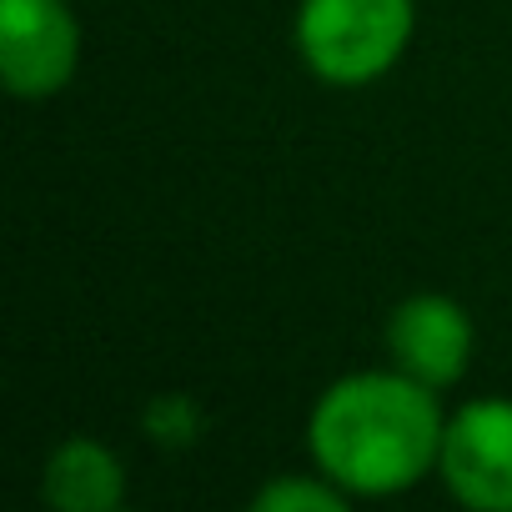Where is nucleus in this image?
I'll list each match as a JSON object with an SVG mask.
<instances>
[{"instance_id": "obj_7", "label": "nucleus", "mask_w": 512, "mask_h": 512, "mask_svg": "<svg viewBox=\"0 0 512 512\" xmlns=\"http://www.w3.org/2000/svg\"><path fill=\"white\" fill-rule=\"evenodd\" d=\"M332 482V477H327ZM312 477H282L256 497V512H342V492Z\"/></svg>"}, {"instance_id": "obj_8", "label": "nucleus", "mask_w": 512, "mask_h": 512, "mask_svg": "<svg viewBox=\"0 0 512 512\" xmlns=\"http://www.w3.org/2000/svg\"><path fill=\"white\" fill-rule=\"evenodd\" d=\"M146 432H151L156 442H166V447H186L191 432H196V407H191L186 397H161V402H151V412H146Z\"/></svg>"}, {"instance_id": "obj_5", "label": "nucleus", "mask_w": 512, "mask_h": 512, "mask_svg": "<svg viewBox=\"0 0 512 512\" xmlns=\"http://www.w3.org/2000/svg\"><path fill=\"white\" fill-rule=\"evenodd\" d=\"M387 352L397 372L442 392L472 362V322L452 297H412L387 322Z\"/></svg>"}, {"instance_id": "obj_6", "label": "nucleus", "mask_w": 512, "mask_h": 512, "mask_svg": "<svg viewBox=\"0 0 512 512\" xmlns=\"http://www.w3.org/2000/svg\"><path fill=\"white\" fill-rule=\"evenodd\" d=\"M121 497V462L91 437H71L46 467V502H56L61 512H111Z\"/></svg>"}, {"instance_id": "obj_3", "label": "nucleus", "mask_w": 512, "mask_h": 512, "mask_svg": "<svg viewBox=\"0 0 512 512\" xmlns=\"http://www.w3.org/2000/svg\"><path fill=\"white\" fill-rule=\"evenodd\" d=\"M437 467L457 502L477 512H512V402H467L442 432Z\"/></svg>"}, {"instance_id": "obj_1", "label": "nucleus", "mask_w": 512, "mask_h": 512, "mask_svg": "<svg viewBox=\"0 0 512 512\" xmlns=\"http://www.w3.org/2000/svg\"><path fill=\"white\" fill-rule=\"evenodd\" d=\"M442 432L432 387L407 372H357L322 392L307 447L342 492L387 497L437 467Z\"/></svg>"}, {"instance_id": "obj_4", "label": "nucleus", "mask_w": 512, "mask_h": 512, "mask_svg": "<svg viewBox=\"0 0 512 512\" xmlns=\"http://www.w3.org/2000/svg\"><path fill=\"white\" fill-rule=\"evenodd\" d=\"M76 51L66 0H0V76L16 96H56L76 71Z\"/></svg>"}, {"instance_id": "obj_2", "label": "nucleus", "mask_w": 512, "mask_h": 512, "mask_svg": "<svg viewBox=\"0 0 512 512\" xmlns=\"http://www.w3.org/2000/svg\"><path fill=\"white\" fill-rule=\"evenodd\" d=\"M412 41V0H302L297 46L312 76L367 86L397 66Z\"/></svg>"}]
</instances>
